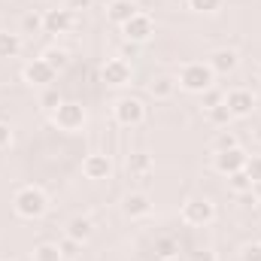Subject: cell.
<instances>
[{"label":"cell","mask_w":261,"mask_h":261,"mask_svg":"<svg viewBox=\"0 0 261 261\" xmlns=\"http://www.w3.org/2000/svg\"><path fill=\"white\" fill-rule=\"evenodd\" d=\"M12 206H15V213L21 219H40L49 210V197L43 195V189H37V186H24V189L15 192Z\"/></svg>","instance_id":"cell-1"},{"label":"cell","mask_w":261,"mask_h":261,"mask_svg":"<svg viewBox=\"0 0 261 261\" xmlns=\"http://www.w3.org/2000/svg\"><path fill=\"white\" fill-rule=\"evenodd\" d=\"M213 79H216V73L210 70V64H203V61H192V64H186L182 70H179V76H176L179 88H186V91H192V94H203V91H210V88H213Z\"/></svg>","instance_id":"cell-2"},{"label":"cell","mask_w":261,"mask_h":261,"mask_svg":"<svg viewBox=\"0 0 261 261\" xmlns=\"http://www.w3.org/2000/svg\"><path fill=\"white\" fill-rule=\"evenodd\" d=\"M85 119H88V116H85V107H82V103H73V100H64V103L52 113V122L61 130H70V134H73V130H82Z\"/></svg>","instance_id":"cell-3"},{"label":"cell","mask_w":261,"mask_h":261,"mask_svg":"<svg viewBox=\"0 0 261 261\" xmlns=\"http://www.w3.org/2000/svg\"><path fill=\"white\" fill-rule=\"evenodd\" d=\"M213 216H216V210H213V203H210L206 197H189V200L182 203V222H186V225L203 228V225L213 222Z\"/></svg>","instance_id":"cell-4"},{"label":"cell","mask_w":261,"mask_h":261,"mask_svg":"<svg viewBox=\"0 0 261 261\" xmlns=\"http://www.w3.org/2000/svg\"><path fill=\"white\" fill-rule=\"evenodd\" d=\"M113 113H116V122L125 125V128H137V125H143V119H146V107H143L137 97H122Z\"/></svg>","instance_id":"cell-5"},{"label":"cell","mask_w":261,"mask_h":261,"mask_svg":"<svg viewBox=\"0 0 261 261\" xmlns=\"http://www.w3.org/2000/svg\"><path fill=\"white\" fill-rule=\"evenodd\" d=\"M246 152L237 146V149H225V152H216L213 155V167L222 173V176H231V173H240L246 167Z\"/></svg>","instance_id":"cell-6"},{"label":"cell","mask_w":261,"mask_h":261,"mask_svg":"<svg viewBox=\"0 0 261 261\" xmlns=\"http://www.w3.org/2000/svg\"><path fill=\"white\" fill-rule=\"evenodd\" d=\"M225 107H228V113H231L234 119H249L252 110H255V94L246 91V88H234V91H228Z\"/></svg>","instance_id":"cell-7"},{"label":"cell","mask_w":261,"mask_h":261,"mask_svg":"<svg viewBox=\"0 0 261 261\" xmlns=\"http://www.w3.org/2000/svg\"><path fill=\"white\" fill-rule=\"evenodd\" d=\"M122 34H125L128 43H137V46H140V43H146V40L155 34V24H152V18H149L146 12H137L128 24H122Z\"/></svg>","instance_id":"cell-8"},{"label":"cell","mask_w":261,"mask_h":261,"mask_svg":"<svg viewBox=\"0 0 261 261\" xmlns=\"http://www.w3.org/2000/svg\"><path fill=\"white\" fill-rule=\"evenodd\" d=\"M100 76H103V82L107 85H128L130 82V64L125 58H110L107 64L100 67Z\"/></svg>","instance_id":"cell-9"},{"label":"cell","mask_w":261,"mask_h":261,"mask_svg":"<svg viewBox=\"0 0 261 261\" xmlns=\"http://www.w3.org/2000/svg\"><path fill=\"white\" fill-rule=\"evenodd\" d=\"M82 173H85V179H110L113 161H110L107 155H100V152H91V155L82 161Z\"/></svg>","instance_id":"cell-10"},{"label":"cell","mask_w":261,"mask_h":261,"mask_svg":"<svg viewBox=\"0 0 261 261\" xmlns=\"http://www.w3.org/2000/svg\"><path fill=\"white\" fill-rule=\"evenodd\" d=\"M55 70L49 67L46 58H34L31 64H24V82H31V85H49V82H55Z\"/></svg>","instance_id":"cell-11"},{"label":"cell","mask_w":261,"mask_h":261,"mask_svg":"<svg viewBox=\"0 0 261 261\" xmlns=\"http://www.w3.org/2000/svg\"><path fill=\"white\" fill-rule=\"evenodd\" d=\"M73 28V9H49L43 15V31L46 34H67Z\"/></svg>","instance_id":"cell-12"},{"label":"cell","mask_w":261,"mask_h":261,"mask_svg":"<svg viewBox=\"0 0 261 261\" xmlns=\"http://www.w3.org/2000/svg\"><path fill=\"white\" fill-rule=\"evenodd\" d=\"M137 15V3L134 0H110V6H107V18L113 21V24H128L130 18Z\"/></svg>","instance_id":"cell-13"},{"label":"cell","mask_w":261,"mask_h":261,"mask_svg":"<svg viewBox=\"0 0 261 261\" xmlns=\"http://www.w3.org/2000/svg\"><path fill=\"white\" fill-rule=\"evenodd\" d=\"M122 210H125L128 219H143V216H149L152 200H149V195H143V192H130L125 197V203H122Z\"/></svg>","instance_id":"cell-14"},{"label":"cell","mask_w":261,"mask_h":261,"mask_svg":"<svg viewBox=\"0 0 261 261\" xmlns=\"http://www.w3.org/2000/svg\"><path fill=\"white\" fill-rule=\"evenodd\" d=\"M237 61H240V58H237L234 49H216L206 64H210L213 73H234V70H237Z\"/></svg>","instance_id":"cell-15"},{"label":"cell","mask_w":261,"mask_h":261,"mask_svg":"<svg viewBox=\"0 0 261 261\" xmlns=\"http://www.w3.org/2000/svg\"><path fill=\"white\" fill-rule=\"evenodd\" d=\"M91 234H94V225H91V219H85V216H76V219H70V225H67V237H70V240H76V243H85V240H91Z\"/></svg>","instance_id":"cell-16"},{"label":"cell","mask_w":261,"mask_h":261,"mask_svg":"<svg viewBox=\"0 0 261 261\" xmlns=\"http://www.w3.org/2000/svg\"><path fill=\"white\" fill-rule=\"evenodd\" d=\"M173 91H176V79L173 76H155L149 82V94L155 100H167V97H173Z\"/></svg>","instance_id":"cell-17"},{"label":"cell","mask_w":261,"mask_h":261,"mask_svg":"<svg viewBox=\"0 0 261 261\" xmlns=\"http://www.w3.org/2000/svg\"><path fill=\"white\" fill-rule=\"evenodd\" d=\"M206 119H210V125H213V128H228L234 116L228 113V107H225V100H219V103H213V107L206 110Z\"/></svg>","instance_id":"cell-18"},{"label":"cell","mask_w":261,"mask_h":261,"mask_svg":"<svg viewBox=\"0 0 261 261\" xmlns=\"http://www.w3.org/2000/svg\"><path fill=\"white\" fill-rule=\"evenodd\" d=\"M18 52H21V37L9 34V31H0V58H15Z\"/></svg>","instance_id":"cell-19"},{"label":"cell","mask_w":261,"mask_h":261,"mask_svg":"<svg viewBox=\"0 0 261 261\" xmlns=\"http://www.w3.org/2000/svg\"><path fill=\"white\" fill-rule=\"evenodd\" d=\"M128 173L130 176H146V173H152V158H149L146 152H134L128 158Z\"/></svg>","instance_id":"cell-20"},{"label":"cell","mask_w":261,"mask_h":261,"mask_svg":"<svg viewBox=\"0 0 261 261\" xmlns=\"http://www.w3.org/2000/svg\"><path fill=\"white\" fill-rule=\"evenodd\" d=\"M240 146V140H237V134L228 128H222L216 134V140H213V152H225V149H237Z\"/></svg>","instance_id":"cell-21"},{"label":"cell","mask_w":261,"mask_h":261,"mask_svg":"<svg viewBox=\"0 0 261 261\" xmlns=\"http://www.w3.org/2000/svg\"><path fill=\"white\" fill-rule=\"evenodd\" d=\"M34 261H64V255H61L58 243H40L34 249Z\"/></svg>","instance_id":"cell-22"},{"label":"cell","mask_w":261,"mask_h":261,"mask_svg":"<svg viewBox=\"0 0 261 261\" xmlns=\"http://www.w3.org/2000/svg\"><path fill=\"white\" fill-rule=\"evenodd\" d=\"M228 182H231L234 195H249V192H252V186H255V182H252L243 170H240V173H231V176H228Z\"/></svg>","instance_id":"cell-23"},{"label":"cell","mask_w":261,"mask_h":261,"mask_svg":"<svg viewBox=\"0 0 261 261\" xmlns=\"http://www.w3.org/2000/svg\"><path fill=\"white\" fill-rule=\"evenodd\" d=\"M43 58L49 61V67H52L55 73H58V70H64V67L70 64V55H67L64 49H49V52H46Z\"/></svg>","instance_id":"cell-24"},{"label":"cell","mask_w":261,"mask_h":261,"mask_svg":"<svg viewBox=\"0 0 261 261\" xmlns=\"http://www.w3.org/2000/svg\"><path fill=\"white\" fill-rule=\"evenodd\" d=\"M243 173H246L252 182H261V155H249V158H246Z\"/></svg>","instance_id":"cell-25"},{"label":"cell","mask_w":261,"mask_h":261,"mask_svg":"<svg viewBox=\"0 0 261 261\" xmlns=\"http://www.w3.org/2000/svg\"><path fill=\"white\" fill-rule=\"evenodd\" d=\"M21 28H24V34H37V31H43V15L28 12V15L21 18Z\"/></svg>","instance_id":"cell-26"},{"label":"cell","mask_w":261,"mask_h":261,"mask_svg":"<svg viewBox=\"0 0 261 261\" xmlns=\"http://www.w3.org/2000/svg\"><path fill=\"white\" fill-rule=\"evenodd\" d=\"M58 249H61V255H64V261H67V258H76V255L82 252V243H76V240L64 237V240L58 243Z\"/></svg>","instance_id":"cell-27"},{"label":"cell","mask_w":261,"mask_h":261,"mask_svg":"<svg viewBox=\"0 0 261 261\" xmlns=\"http://www.w3.org/2000/svg\"><path fill=\"white\" fill-rule=\"evenodd\" d=\"M189 6H192L195 12H216V9L222 6V0H189Z\"/></svg>","instance_id":"cell-28"},{"label":"cell","mask_w":261,"mask_h":261,"mask_svg":"<svg viewBox=\"0 0 261 261\" xmlns=\"http://www.w3.org/2000/svg\"><path fill=\"white\" fill-rule=\"evenodd\" d=\"M40 103H43V107H46V110H49V113H55V110H58V107H61V103H64V100H61V94H58V91H46V94H43V100H40Z\"/></svg>","instance_id":"cell-29"},{"label":"cell","mask_w":261,"mask_h":261,"mask_svg":"<svg viewBox=\"0 0 261 261\" xmlns=\"http://www.w3.org/2000/svg\"><path fill=\"white\" fill-rule=\"evenodd\" d=\"M240 261H261V243H249V246H243Z\"/></svg>","instance_id":"cell-30"},{"label":"cell","mask_w":261,"mask_h":261,"mask_svg":"<svg viewBox=\"0 0 261 261\" xmlns=\"http://www.w3.org/2000/svg\"><path fill=\"white\" fill-rule=\"evenodd\" d=\"M158 249H161V258H167V255H173V252H176V243H173L170 237H164V240L158 243Z\"/></svg>","instance_id":"cell-31"},{"label":"cell","mask_w":261,"mask_h":261,"mask_svg":"<svg viewBox=\"0 0 261 261\" xmlns=\"http://www.w3.org/2000/svg\"><path fill=\"white\" fill-rule=\"evenodd\" d=\"M9 143H12V130H9L6 122H0V149H6Z\"/></svg>","instance_id":"cell-32"},{"label":"cell","mask_w":261,"mask_h":261,"mask_svg":"<svg viewBox=\"0 0 261 261\" xmlns=\"http://www.w3.org/2000/svg\"><path fill=\"white\" fill-rule=\"evenodd\" d=\"M192 261H216V252H210V249H200L192 255Z\"/></svg>","instance_id":"cell-33"},{"label":"cell","mask_w":261,"mask_h":261,"mask_svg":"<svg viewBox=\"0 0 261 261\" xmlns=\"http://www.w3.org/2000/svg\"><path fill=\"white\" fill-rule=\"evenodd\" d=\"M91 0H67V9H88Z\"/></svg>","instance_id":"cell-34"},{"label":"cell","mask_w":261,"mask_h":261,"mask_svg":"<svg viewBox=\"0 0 261 261\" xmlns=\"http://www.w3.org/2000/svg\"><path fill=\"white\" fill-rule=\"evenodd\" d=\"M158 261H179L176 255H167V258H158Z\"/></svg>","instance_id":"cell-35"},{"label":"cell","mask_w":261,"mask_h":261,"mask_svg":"<svg viewBox=\"0 0 261 261\" xmlns=\"http://www.w3.org/2000/svg\"><path fill=\"white\" fill-rule=\"evenodd\" d=\"M255 140H261V125H258V134H255Z\"/></svg>","instance_id":"cell-36"},{"label":"cell","mask_w":261,"mask_h":261,"mask_svg":"<svg viewBox=\"0 0 261 261\" xmlns=\"http://www.w3.org/2000/svg\"><path fill=\"white\" fill-rule=\"evenodd\" d=\"M258 213H261V197H258Z\"/></svg>","instance_id":"cell-37"},{"label":"cell","mask_w":261,"mask_h":261,"mask_svg":"<svg viewBox=\"0 0 261 261\" xmlns=\"http://www.w3.org/2000/svg\"><path fill=\"white\" fill-rule=\"evenodd\" d=\"M258 82H261V67H258Z\"/></svg>","instance_id":"cell-38"}]
</instances>
